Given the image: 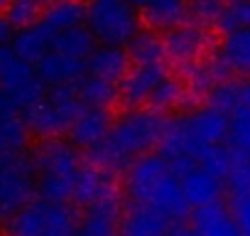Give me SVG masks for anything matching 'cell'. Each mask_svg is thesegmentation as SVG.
<instances>
[{"mask_svg":"<svg viewBox=\"0 0 250 236\" xmlns=\"http://www.w3.org/2000/svg\"><path fill=\"white\" fill-rule=\"evenodd\" d=\"M226 185L230 197H250V158L233 153V167L228 172Z\"/></svg>","mask_w":250,"mask_h":236,"instance_id":"obj_35","label":"cell"},{"mask_svg":"<svg viewBox=\"0 0 250 236\" xmlns=\"http://www.w3.org/2000/svg\"><path fill=\"white\" fill-rule=\"evenodd\" d=\"M187 126L191 138L206 148V145H223L228 143L230 131V116L211 108V106H196L187 113Z\"/></svg>","mask_w":250,"mask_h":236,"instance_id":"obj_10","label":"cell"},{"mask_svg":"<svg viewBox=\"0 0 250 236\" xmlns=\"http://www.w3.org/2000/svg\"><path fill=\"white\" fill-rule=\"evenodd\" d=\"M162 42H165L167 64L177 67L182 74L213 54L211 32L208 30H201V27H196L191 23H187V25H182L177 30L165 32L162 35Z\"/></svg>","mask_w":250,"mask_h":236,"instance_id":"obj_6","label":"cell"},{"mask_svg":"<svg viewBox=\"0 0 250 236\" xmlns=\"http://www.w3.org/2000/svg\"><path fill=\"white\" fill-rule=\"evenodd\" d=\"M8 5H10V0H0V15H5Z\"/></svg>","mask_w":250,"mask_h":236,"instance_id":"obj_43","label":"cell"},{"mask_svg":"<svg viewBox=\"0 0 250 236\" xmlns=\"http://www.w3.org/2000/svg\"><path fill=\"white\" fill-rule=\"evenodd\" d=\"M169 76V64H152V67H133L120 84V106L125 111L147 108L155 89Z\"/></svg>","mask_w":250,"mask_h":236,"instance_id":"obj_9","label":"cell"},{"mask_svg":"<svg viewBox=\"0 0 250 236\" xmlns=\"http://www.w3.org/2000/svg\"><path fill=\"white\" fill-rule=\"evenodd\" d=\"M169 236H201V234H199L189 221H182V224H174V226H172Z\"/></svg>","mask_w":250,"mask_h":236,"instance_id":"obj_40","label":"cell"},{"mask_svg":"<svg viewBox=\"0 0 250 236\" xmlns=\"http://www.w3.org/2000/svg\"><path fill=\"white\" fill-rule=\"evenodd\" d=\"M37 76L42 79V84L47 89H57V86H69L76 84L83 74H86V62L64 57L59 52H49L37 67H35Z\"/></svg>","mask_w":250,"mask_h":236,"instance_id":"obj_16","label":"cell"},{"mask_svg":"<svg viewBox=\"0 0 250 236\" xmlns=\"http://www.w3.org/2000/svg\"><path fill=\"white\" fill-rule=\"evenodd\" d=\"M213 57L230 76L250 74V30L223 35V40L213 47Z\"/></svg>","mask_w":250,"mask_h":236,"instance_id":"obj_19","label":"cell"},{"mask_svg":"<svg viewBox=\"0 0 250 236\" xmlns=\"http://www.w3.org/2000/svg\"><path fill=\"white\" fill-rule=\"evenodd\" d=\"M123 192L128 202L152 207L174 224H182L191 216V207L184 199L179 177H174L169 163L157 153L133 163V167L123 175Z\"/></svg>","mask_w":250,"mask_h":236,"instance_id":"obj_2","label":"cell"},{"mask_svg":"<svg viewBox=\"0 0 250 236\" xmlns=\"http://www.w3.org/2000/svg\"><path fill=\"white\" fill-rule=\"evenodd\" d=\"M174 221L152 207L128 202L120 216V236H169Z\"/></svg>","mask_w":250,"mask_h":236,"instance_id":"obj_12","label":"cell"},{"mask_svg":"<svg viewBox=\"0 0 250 236\" xmlns=\"http://www.w3.org/2000/svg\"><path fill=\"white\" fill-rule=\"evenodd\" d=\"M32 165L37 177H66L76 180L83 160L81 150H76L69 141L54 138V141H37V145L30 150Z\"/></svg>","mask_w":250,"mask_h":236,"instance_id":"obj_7","label":"cell"},{"mask_svg":"<svg viewBox=\"0 0 250 236\" xmlns=\"http://www.w3.org/2000/svg\"><path fill=\"white\" fill-rule=\"evenodd\" d=\"M196 165H199L204 172H208L211 177L226 182V180H228V172H230V167H233V150H230L226 143H223V145H206V148L199 150Z\"/></svg>","mask_w":250,"mask_h":236,"instance_id":"obj_28","label":"cell"},{"mask_svg":"<svg viewBox=\"0 0 250 236\" xmlns=\"http://www.w3.org/2000/svg\"><path fill=\"white\" fill-rule=\"evenodd\" d=\"M133 69L130 54L125 47H110V45H98L93 54L86 59V74L105 79L110 84H120L128 71Z\"/></svg>","mask_w":250,"mask_h":236,"instance_id":"obj_13","label":"cell"},{"mask_svg":"<svg viewBox=\"0 0 250 236\" xmlns=\"http://www.w3.org/2000/svg\"><path fill=\"white\" fill-rule=\"evenodd\" d=\"M10 47H13L18 59L37 67L49 52H54V32L44 23H35L30 27L18 30Z\"/></svg>","mask_w":250,"mask_h":236,"instance_id":"obj_15","label":"cell"},{"mask_svg":"<svg viewBox=\"0 0 250 236\" xmlns=\"http://www.w3.org/2000/svg\"><path fill=\"white\" fill-rule=\"evenodd\" d=\"M49 219V202L35 199L5 221V236H44Z\"/></svg>","mask_w":250,"mask_h":236,"instance_id":"obj_22","label":"cell"},{"mask_svg":"<svg viewBox=\"0 0 250 236\" xmlns=\"http://www.w3.org/2000/svg\"><path fill=\"white\" fill-rule=\"evenodd\" d=\"M42 13H44V8L37 3V0H10V5L5 10V18L13 23L15 30H22V27H30V25L40 23Z\"/></svg>","mask_w":250,"mask_h":236,"instance_id":"obj_34","label":"cell"},{"mask_svg":"<svg viewBox=\"0 0 250 236\" xmlns=\"http://www.w3.org/2000/svg\"><path fill=\"white\" fill-rule=\"evenodd\" d=\"M189 101H191V98H189V94H187V86H184L182 76H172V74H169V76L155 89V94H152L147 108H152V111L167 116L169 111L184 108Z\"/></svg>","mask_w":250,"mask_h":236,"instance_id":"obj_27","label":"cell"},{"mask_svg":"<svg viewBox=\"0 0 250 236\" xmlns=\"http://www.w3.org/2000/svg\"><path fill=\"white\" fill-rule=\"evenodd\" d=\"M152 3H155V0H130V5H133V8H138L140 13H143L147 5H152Z\"/></svg>","mask_w":250,"mask_h":236,"instance_id":"obj_41","label":"cell"},{"mask_svg":"<svg viewBox=\"0 0 250 236\" xmlns=\"http://www.w3.org/2000/svg\"><path fill=\"white\" fill-rule=\"evenodd\" d=\"M37 199V172L27 153L0 158V219L8 221Z\"/></svg>","mask_w":250,"mask_h":236,"instance_id":"obj_5","label":"cell"},{"mask_svg":"<svg viewBox=\"0 0 250 236\" xmlns=\"http://www.w3.org/2000/svg\"><path fill=\"white\" fill-rule=\"evenodd\" d=\"M238 229L243 236H250V197H230V204H228Z\"/></svg>","mask_w":250,"mask_h":236,"instance_id":"obj_36","label":"cell"},{"mask_svg":"<svg viewBox=\"0 0 250 236\" xmlns=\"http://www.w3.org/2000/svg\"><path fill=\"white\" fill-rule=\"evenodd\" d=\"M96 47H98V42H96V37L91 35V30L86 25L54 35V52H59L64 57H71V59H79V62H86L93 54Z\"/></svg>","mask_w":250,"mask_h":236,"instance_id":"obj_26","label":"cell"},{"mask_svg":"<svg viewBox=\"0 0 250 236\" xmlns=\"http://www.w3.org/2000/svg\"><path fill=\"white\" fill-rule=\"evenodd\" d=\"M165 123L167 116L152 108L125 111L115 118L108 138L86 153V160L120 177L133 167V163L160 150Z\"/></svg>","mask_w":250,"mask_h":236,"instance_id":"obj_1","label":"cell"},{"mask_svg":"<svg viewBox=\"0 0 250 236\" xmlns=\"http://www.w3.org/2000/svg\"><path fill=\"white\" fill-rule=\"evenodd\" d=\"M18 57L13 52V47H0V86H3V81L8 79V74L13 71Z\"/></svg>","mask_w":250,"mask_h":236,"instance_id":"obj_37","label":"cell"},{"mask_svg":"<svg viewBox=\"0 0 250 236\" xmlns=\"http://www.w3.org/2000/svg\"><path fill=\"white\" fill-rule=\"evenodd\" d=\"M243 106L250 111V81H248V84H243Z\"/></svg>","mask_w":250,"mask_h":236,"instance_id":"obj_42","label":"cell"},{"mask_svg":"<svg viewBox=\"0 0 250 236\" xmlns=\"http://www.w3.org/2000/svg\"><path fill=\"white\" fill-rule=\"evenodd\" d=\"M140 20H143V27L155 30L160 35L177 30L189 23L187 0H155L152 5H147L140 13Z\"/></svg>","mask_w":250,"mask_h":236,"instance_id":"obj_18","label":"cell"},{"mask_svg":"<svg viewBox=\"0 0 250 236\" xmlns=\"http://www.w3.org/2000/svg\"><path fill=\"white\" fill-rule=\"evenodd\" d=\"M228 148L238 155L250 158V111L240 106L230 116V131H228Z\"/></svg>","mask_w":250,"mask_h":236,"instance_id":"obj_32","label":"cell"},{"mask_svg":"<svg viewBox=\"0 0 250 236\" xmlns=\"http://www.w3.org/2000/svg\"><path fill=\"white\" fill-rule=\"evenodd\" d=\"M201 145L191 138L189 126H187V113L179 116H167V123H165V133H162V143L157 155H162L167 163L177 160V158H194L199 155Z\"/></svg>","mask_w":250,"mask_h":236,"instance_id":"obj_14","label":"cell"},{"mask_svg":"<svg viewBox=\"0 0 250 236\" xmlns=\"http://www.w3.org/2000/svg\"><path fill=\"white\" fill-rule=\"evenodd\" d=\"M115 123V118L110 116V111H101V108H83V113L76 118V123L69 131V143L76 150H93L96 145H101L110 128Z\"/></svg>","mask_w":250,"mask_h":236,"instance_id":"obj_11","label":"cell"},{"mask_svg":"<svg viewBox=\"0 0 250 236\" xmlns=\"http://www.w3.org/2000/svg\"><path fill=\"white\" fill-rule=\"evenodd\" d=\"M182 192H184V199L191 209H204V207H211L216 202H221V194H223V182L211 177L208 172H204L201 167H194L191 172H187L182 180Z\"/></svg>","mask_w":250,"mask_h":236,"instance_id":"obj_20","label":"cell"},{"mask_svg":"<svg viewBox=\"0 0 250 236\" xmlns=\"http://www.w3.org/2000/svg\"><path fill=\"white\" fill-rule=\"evenodd\" d=\"M189 224L201 236H243L230 209L223 202H216L204 209H194V214L189 216Z\"/></svg>","mask_w":250,"mask_h":236,"instance_id":"obj_21","label":"cell"},{"mask_svg":"<svg viewBox=\"0 0 250 236\" xmlns=\"http://www.w3.org/2000/svg\"><path fill=\"white\" fill-rule=\"evenodd\" d=\"M83 113V103L79 98L76 84L47 89L44 98L22 113V121L37 141H54L64 133L69 136L76 118Z\"/></svg>","mask_w":250,"mask_h":236,"instance_id":"obj_3","label":"cell"},{"mask_svg":"<svg viewBox=\"0 0 250 236\" xmlns=\"http://www.w3.org/2000/svg\"><path fill=\"white\" fill-rule=\"evenodd\" d=\"M86 27L98 45L128 47L143 30V20L130 0H86Z\"/></svg>","mask_w":250,"mask_h":236,"instance_id":"obj_4","label":"cell"},{"mask_svg":"<svg viewBox=\"0 0 250 236\" xmlns=\"http://www.w3.org/2000/svg\"><path fill=\"white\" fill-rule=\"evenodd\" d=\"M206 106L226 113V116H233L240 106H243V81L238 79H226L221 81L206 98Z\"/></svg>","mask_w":250,"mask_h":236,"instance_id":"obj_30","label":"cell"},{"mask_svg":"<svg viewBox=\"0 0 250 236\" xmlns=\"http://www.w3.org/2000/svg\"><path fill=\"white\" fill-rule=\"evenodd\" d=\"M226 79H233V76L221 67V62H218L213 54L206 57L204 62H199L196 67H191V69H187V71L182 74V81H184L187 94H189L191 101H196V98H208V94H211L221 81H226Z\"/></svg>","mask_w":250,"mask_h":236,"instance_id":"obj_17","label":"cell"},{"mask_svg":"<svg viewBox=\"0 0 250 236\" xmlns=\"http://www.w3.org/2000/svg\"><path fill=\"white\" fill-rule=\"evenodd\" d=\"M130 54V62L133 67H152V64H167V57H165V42H162V35L155 32V30H147L143 27L133 40L130 45L125 47Z\"/></svg>","mask_w":250,"mask_h":236,"instance_id":"obj_25","label":"cell"},{"mask_svg":"<svg viewBox=\"0 0 250 236\" xmlns=\"http://www.w3.org/2000/svg\"><path fill=\"white\" fill-rule=\"evenodd\" d=\"M76 91L79 98L83 103V108H101V111H110L115 103H120V91L118 84H110L105 79L83 74L76 81Z\"/></svg>","mask_w":250,"mask_h":236,"instance_id":"obj_23","label":"cell"},{"mask_svg":"<svg viewBox=\"0 0 250 236\" xmlns=\"http://www.w3.org/2000/svg\"><path fill=\"white\" fill-rule=\"evenodd\" d=\"M216 30L223 35L250 30V0H228Z\"/></svg>","mask_w":250,"mask_h":236,"instance_id":"obj_33","label":"cell"},{"mask_svg":"<svg viewBox=\"0 0 250 236\" xmlns=\"http://www.w3.org/2000/svg\"><path fill=\"white\" fill-rule=\"evenodd\" d=\"M123 187H120V177L83 160L76 180H74V207H91L96 202L110 199V197H120Z\"/></svg>","mask_w":250,"mask_h":236,"instance_id":"obj_8","label":"cell"},{"mask_svg":"<svg viewBox=\"0 0 250 236\" xmlns=\"http://www.w3.org/2000/svg\"><path fill=\"white\" fill-rule=\"evenodd\" d=\"M18 116H22L20 111H18V106L13 103V98L0 89V121H8V118H18Z\"/></svg>","mask_w":250,"mask_h":236,"instance_id":"obj_38","label":"cell"},{"mask_svg":"<svg viewBox=\"0 0 250 236\" xmlns=\"http://www.w3.org/2000/svg\"><path fill=\"white\" fill-rule=\"evenodd\" d=\"M228 0H187L189 8V23L201 30H213L221 23V15L226 10Z\"/></svg>","mask_w":250,"mask_h":236,"instance_id":"obj_31","label":"cell"},{"mask_svg":"<svg viewBox=\"0 0 250 236\" xmlns=\"http://www.w3.org/2000/svg\"><path fill=\"white\" fill-rule=\"evenodd\" d=\"M37 3H40L42 8H49V5H54V3H59V0H37Z\"/></svg>","mask_w":250,"mask_h":236,"instance_id":"obj_44","label":"cell"},{"mask_svg":"<svg viewBox=\"0 0 250 236\" xmlns=\"http://www.w3.org/2000/svg\"><path fill=\"white\" fill-rule=\"evenodd\" d=\"M27 148H30V131L22 121V116L0 121V158L27 153Z\"/></svg>","mask_w":250,"mask_h":236,"instance_id":"obj_29","label":"cell"},{"mask_svg":"<svg viewBox=\"0 0 250 236\" xmlns=\"http://www.w3.org/2000/svg\"><path fill=\"white\" fill-rule=\"evenodd\" d=\"M15 32L18 30L13 27V23L5 15H0V47H10L15 40Z\"/></svg>","mask_w":250,"mask_h":236,"instance_id":"obj_39","label":"cell"},{"mask_svg":"<svg viewBox=\"0 0 250 236\" xmlns=\"http://www.w3.org/2000/svg\"><path fill=\"white\" fill-rule=\"evenodd\" d=\"M54 35L86 25V0H59V3L44 8L42 20Z\"/></svg>","mask_w":250,"mask_h":236,"instance_id":"obj_24","label":"cell"}]
</instances>
